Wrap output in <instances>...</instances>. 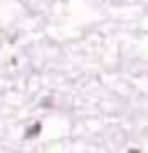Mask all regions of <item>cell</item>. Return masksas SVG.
Here are the masks:
<instances>
[{
    "label": "cell",
    "mask_w": 148,
    "mask_h": 153,
    "mask_svg": "<svg viewBox=\"0 0 148 153\" xmlns=\"http://www.w3.org/2000/svg\"><path fill=\"white\" fill-rule=\"evenodd\" d=\"M39 130H42V123H33V128H30V130H26V139L37 137V134H39Z\"/></svg>",
    "instance_id": "1"
},
{
    "label": "cell",
    "mask_w": 148,
    "mask_h": 153,
    "mask_svg": "<svg viewBox=\"0 0 148 153\" xmlns=\"http://www.w3.org/2000/svg\"><path fill=\"white\" fill-rule=\"evenodd\" d=\"M127 153H139V151H137V149H130V151H127Z\"/></svg>",
    "instance_id": "2"
}]
</instances>
